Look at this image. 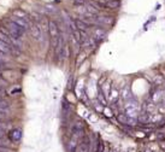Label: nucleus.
Masks as SVG:
<instances>
[{
  "instance_id": "obj_8",
  "label": "nucleus",
  "mask_w": 165,
  "mask_h": 152,
  "mask_svg": "<svg viewBox=\"0 0 165 152\" xmlns=\"http://www.w3.org/2000/svg\"><path fill=\"white\" fill-rule=\"evenodd\" d=\"M31 36L35 39V40H41L42 37V30H41V27L39 24H34L31 27Z\"/></svg>"
},
{
  "instance_id": "obj_6",
  "label": "nucleus",
  "mask_w": 165,
  "mask_h": 152,
  "mask_svg": "<svg viewBox=\"0 0 165 152\" xmlns=\"http://www.w3.org/2000/svg\"><path fill=\"white\" fill-rule=\"evenodd\" d=\"M112 18L108 16H95V24L99 25H108L112 24Z\"/></svg>"
},
{
  "instance_id": "obj_9",
  "label": "nucleus",
  "mask_w": 165,
  "mask_h": 152,
  "mask_svg": "<svg viewBox=\"0 0 165 152\" xmlns=\"http://www.w3.org/2000/svg\"><path fill=\"white\" fill-rule=\"evenodd\" d=\"M11 21L13 22V23H16L17 25H19V27H22L23 29H27V28H29V22L27 21V18H19V17H12L11 18Z\"/></svg>"
},
{
  "instance_id": "obj_15",
  "label": "nucleus",
  "mask_w": 165,
  "mask_h": 152,
  "mask_svg": "<svg viewBox=\"0 0 165 152\" xmlns=\"http://www.w3.org/2000/svg\"><path fill=\"white\" fill-rule=\"evenodd\" d=\"M122 98L125 100V102H129V100H131L133 99V97H131V92H130V89H129V87H124L123 88V92H122Z\"/></svg>"
},
{
  "instance_id": "obj_14",
  "label": "nucleus",
  "mask_w": 165,
  "mask_h": 152,
  "mask_svg": "<svg viewBox=\"0 0 165 152\" xmlns=\"http://www.w3.org/2000/svg\"><path fill=\"white\" fill-rule=\"evenodd\" d=\"M104 7L106 8H118L119 5H121V1L119 0H107L106 2L102 4Z\"/></svg>"
},
{
  "instance_id": "obj_3",
  "label": "nucleus",
  "mask_w": 165,
  "mask_h": 152,
  "mask_svg": "<svg viewBox=\"0 0 165 152\" xmlns=\"http://www.w3.org/2000/svg\"><path fill=\"white\" fill-rule=\"evenodd\" d=\"M48 33H50V36H51V40H52V46L56 47L57 45V41H58V37H59V28L57 25V23L54 21H50L48 22Z\"/></svg>"
},
{
  "instance_id": "obj_10",
  "label": "nucleus",
  "mask_w": 165,
  "mask_h": 152,
  "mask_svg": "<svg viewBox=\"0 0 165 152\" xmlns=\"http://www.w3.org/2000/svg\"><path fill=\"white\" fill-rule=\"evenodd\" d=\"M56 54L58 56V59H59V60H64V59L69 56V48H68L66 44H65L58 52H56Z\"/></svg>"
},
{
  "instance_id": "obj_5",
  "label": "nucleus",
  "mask_w": 165,
  "mask_h": 152,
  "mask_svg": "<svg viewBox=\"0 0 165 152\" xmlns=\"http://www.w3.org/2000/svg\"><path fill=\"white\" fill-rule=\"evenodd\" d=\"M105 36H106V31L102 29V28H95L94 30H93V40H95V41H101V40H104L105 39Z\"/></svg>"
},
{
  "instance_id": "obj_18",
  "label": "nucleus",
  "mask_w": 165,
  "mask_h": 152,
  "mask_svg": "<svg viewBox=\"0 0 165 152\" xmlns=\"http://www.w3.org/2000/svg\"><path fill=\"white\" fill-rule=\"evenodd\" d=\"M110 93H111V94L108 95V98H110V100H111V102H115V100H116V99L118 98V93H117V91H116V89L113 88V89H112V91H111Z\"/></svg>"
},
{
  "instance_id": "obj_11",
  "label": "nucleus",
  "mask_w": 165,
  "mask_h": 152,
  "mask_svg": "<svg viewBox=\"0 0 165 152\" xmlns=\"http://www.w3.org/2000/svg\"><path fill=\"white\" fill-rule=\"evenodd\" d=\"M117 118H118V121H119L121 123H123V125H128V126H134V125H135V122H136L135 120L127 117L124 114H123V115H118V116H117Z\"/></svg>"
},
{
  "instance_id": "obj_29",
  "label": "nucleus",
  "mask_w": 165,
  "mask_h": 152,
  "mask_svg": "<svg viewBox=\"0 0 165 152\" xmlns=\"http://www.w3.org/2000/svg\"><path fill=\"white\" fill-rule=\"evenodd\" d=\"M99 1H100V0H99ZM106 1H107V0H106Z\"/></svg>"
},
{
  "instance_id": "obj_13",
  "label": "nucleus",
  "mask_w": 165,
  "mask_h": 152,
  "mask_svg": "<svg viewBox=\"0 0 165 152\" xmlns=\"http://www.w3.org/2000/svg\"><path fill=\"white\" fill-rule=\"evenodd\" d=\"M15 51H16L15 47H12V46H10V45H7V44H5V42H2L0 40V52L7 54V53H11V52H15Z\"/></svg>"
},
{
  "instance_id": "obj_7",
  "label": "nucleus",
  "mask_w": 165,
  "mask_h": 152,
  "mask_svg": "<svg viewBox=\"0 0 165 152\" xmlns=\"http://www.w3.org/2000/svg\"><path fill=\"white\" fill-rule=\"evenodd\" d=\"M22 138V132L21 129H12L10 133H8V140L11 143H18Z\"/></svg>"
},
{
  "instance_id": "obj_4",
  "label": "nucleus",
  "mask_w": 165,
  "mask_h": 152,
  "mask_svg": "<svg viewBox=\"0 0 165 152\" xmlns=\"http://www.w3.org/2000/svg\"><path fill=\"white\" fill-rule=\"evenodd\" d=\"M90 145H92V143H90L89 137L84 135L82 139L80 140L75 152H90Z\"/></svg>"
},
{
  "instance_id": "obj_23",
  "label": "nucleus",
  "mask_w": 165,
  "mask_h": 152,
  "mask_svg": "<svg viewBox=\"0 0 165 152\" xmlns=\"http://www.w3.org/2000/svg\"><path fill=\"white\" fill-rule=\"evenodd\" d=\"M0 152H13L11 149L8 147H4V146H0Z\"/></svg>"
},
{
  "instance_id": "obj_25",
  "label": "nucleus",
  "mask_w": 165,
  "mask_h": 152,
  "mask_svg": "<svg viewBox=\"0 0 165 152\" xmlns=\"http://www.w3.org/2000/svg\"><path fill=\"white\" fill-rule=\"evenodd\" d=\"M2 138H6V132L0 131V139H2Z\"/></svg>"
},
{
  "instance_id": "obj_26",
  "label": "nucleus",
  "mask_w": 165,
  "mask_h": 152,
  "mask_svg": "<svg viewBox=\"0 0 165 152\" xmlns=\"http://www.w3.org/2000/svg\"><path fill=\"white\" fill-rule=\"evenodd\" d=\"M4 92H5V88H4V86L0 83V94H2Z\"/></svg>"
},
{
  "instance_id": "obj_28",
  "label": "nucleus",
  "mask_w": 165,
  "mask_h": 152,
  "mask_svg": "<svg viewBox=\"0 0 165 152\" xmlns=\"http://www.w3.org/2000/svg\"><path fill=\"white\" fill-rule=\"evenodd\" d=\"M4 69V63H0V70Z\"/></svg>"
},
{
  "instance_id": "obj_17",
  "label": "nucleus",
  "mask_w": 165,
  "mask_h": 152,
  "mask_svg": "<svg viewBox=\"0 0 165 152\" xmlns=\"http://www.w3.org/2000/svg\"><path fill=\"white\" fill-rule=\"evenodd\" d=\"M101 89H102V92H104V95H105L106 98H108V95H110V92H111L110 83H105V85L101 87Z\"/></svg>"
},
{
  "instance_id": "obj_22",
  "label": "nucleus",
  "mask_w": 165,
  "mask_h": 152,
  "mask_svg": "<svg viewBox=\"0 0 165 152\" xmlns=\"http://www.w3.org/2000/svg\"><path fill=\"white\" fill-rule=\"evenodd\" d=\"M86 4V0H74V5L76 6H83Z\"/></svg>"
},
{
  "instance_id": "obj_1",
  "label": "nucleus",
  "mask_w": 165,
  "mask_h": 152,
  "mask_svg": "<svg viewBox=\"0 0 165 152\" xmlns=\"http://www.w3.org/2000/svg\"><path fill=\"white\" fill-rule=\"evenodd\" d=\"M7 30H8L10 36H11L12 39H15V40H19V39L24 35V31H25V29H23L22 27L17 25V24L13 23L12 21H10V22L7 23Z\"/></svg>"
},
{
  "instance_id": "obj_27",
  "label": "nucleus",
  "mask_w": 165,
  "mask_h": 152,
  "mask_svg": "<svg viewBox=\"0 0 165 152\" xmlns=\"http://www.w3.org/2000/svg\"><path fill=\"white\" fill-rule=\"evenodd\" d=\"M16 92H21V89H19V88H15V89H13V91L11 92V94H15Z\"/></svg>"
},
{
  "instance_id": "obj_2",
  "label": "nucleus",
  "mask_w": 165,
  "mask_h": 152,
  "mask_svg": "<svg viewBox=\"0 0 165 152\" xmlns=\"http://www.w3.org/2000/svg\"><path fill=\"white\" fill-rule=\"evenodd\" d=\"M124 115L127 117H129V118H133V120L138 118V116L140 114H139V105H138V103L135 100L131 99V100L127 102V104H125V114Z\"/></svg>"
},
{
  "instance_id": "obj_19",
  "label": "nucleus",
  "mask_w": 165,
  "mask_h": 152,
  "mask_svg": "<svg viewBox=\"0 0 165 152\" xmlns=\"http://www.w3.org/2000/svg\"><path fill=\"white\" fill-rule=\"evenodd\" d=\"M7 60H8V57H7L5 53L0 52V63H5V62H7Z\"/></svg>"
},
{
  "instance_id": "obj_24",
  "label": "nucleus",
  "mask_w": 165,
  "mask_h": 152,
  "mask_svg": "<svg viewBox=\"0 0 165 152\" xmlns=\"http://www.w3.org/2000/svg\"><path fill=\"white\" fill-rule=\"evenodd\" d=\"M6 118H7V115H5V114H1V112H0V121H1V122H4Z\"/></svg>"
},
{
  "instance_id": "obj_16",
  "label": "nucleus",
  "mask_w": 165,
  "mask_h": 152,
  "mask_svg": "<svg viewBox=\"0 0 165 152\" xmlns=\"http://www.w3.org/2000/svg\"><path fill=\"white\" fill-rule=\"evenodd\" d=\"M13 16H15V17H19V18H27V13H25L23 10H21V8L15 10V11H13Z\"/></svg>"
},
{
  "instance_id": "obj_20",
  "label": "nucleus",
  "mask_w": 165,
  "mask_h": 152,
  "mask_svg": "<svg viewBox=\"0 0 165 152\" xmlns=\"http://www.w3.org/2000/svg\"><path fill=\"white\" fill-rule=\"evenodd\" d=\"M8 128H10V127H8V125H7V123H5V122H1V121H0V131L6 132Z\"/></svg>"
},
{
  "instance_id": "obj_12",
  "label": "nucleus",
  "mask_w": 165,
  "mask_h": 152,
  "mask_svg": "<svg viewBox=\"0 0 165 152\" xmlns=\"http://www.w3.org/2000/svg\"><path fill=\"white\" fill-rule=\"evenodd\" d=\"M75 25H76L77 30H81V31H87L90 28V25L87 24L86 22H83L82 19H75Z\"/></svg>"
},
{
  "instance_id": "obj_21",
  "label": "nucleus",
  "mask_w": 165,
  "mask_h": 152,
  "mask_svg": "<svg viewBox=\"0 0 165 152\" xmlns=\"http://www.w3.org/2000/svg\"><path fill=\"white\" fill-rule=\"evenodd\" d=\"M8 102L6 100V99H4V98H1L0 97V106H5V108H8Z\"/></svg>"
}]
</instances>
